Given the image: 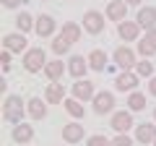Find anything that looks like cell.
Wrapping results in <instances>:
<instances>
[{"instance_id": "5", "label": "cell", "mask_w": 156, "mask_h": 146, "mask_svg": "<svg viewBox=\"0 0 156 146\" xmlns=\"http://www.w3.org/2000/svg\"><path fill=\"white\" fill-rule=\"evenodd\" d=\"M3 50H11L13 55H21V52H26L29 50V42H26V37L23 34H5L3 37Z\"/></svg>"}, {"instance_id": "12", "label": "cell", "mask_w": 156, "mask_h": 146, "mask_svg": "<svg viewBox=\"0 0 156 146\" xmlns=\"http://www.w3.org/2000/svg\"><path fill=\"white\" fill-rule=\"evenodd\" d=\"M26 115L31 120H44L47 118V99H39V97H31L26 102Z\"/></svg>"}, {"instance_id": "2", "label": "cell", "mask_w": 156, "mask_h": 146, "mask_svg": "<svg viewBox=\"0 0 156 146\" xmlns=\"http://www.w3.org/2000/svg\"><path fill=\"white\" fill-rule=\"evenodd\" d=\"M47 65V55L42 47H29L26 52H23V68H26V73H39L44 71Z\"/></svg>"}, {"instance_id": "37", "label": "cell", "mask_w": 156, "mask_h": 146, "mask_svg": "<svg viewBox=\"0 0 156 146\" xmlns=\"http://www.w3.org/2000/svg\"><path fill=\"white\" fill-rule=\"evenodd\" d=\"M154 146H156V141H154Z\"/></svg>"}, {"instance_id": "17", "label": "cell", "mask_w": 156, "mask_h": 146, "mask_svg": "<svg viewBox=\"0 0 156 146\" xmlns=\"http://www.w3.org/2000/svg\"><path fill=\"white\" fill-rule=\"evenodd\" d=\"M135 141H138V144H154L156 141V125L154 123L135 125Z\"/></svg>"}, {"instance_id": "34", "label": "cell", "mask_w": 156, "mask_h": 146, "mask_svg": "<svg viewBox=\"0 0 156 146\" xmlns=\"http://www.w3.org/2000/svg\"><path fill=\"white\" fill-rule=\"evenodd\" d=\"M146 39H151V42H154V45H156V26H154V29H148V31H146Z\"/></svg>"}, {"instance_id": "21", "label": "cell", "mask_w": 156, "mask_h": 146, "mask_svg": "<svg viewBox=\"0 0 156 146\" xmlns=\"http://www.w3.org/2000/svg\"><path fill=\"white\" fill-rule=\"evenodd\" d=\"M89 68H91V71H96V73L107 71V52H104V50H91V55H89Z\"/></svg>"}, {"instance_id": "11", "label": "cell", "mask_w": 156, "mask_h": 146, "mask_svg": "<svg viewBox=\"0 0 156 146\" xmlns=\"http://www.w3.org/2000/svg\"><path fill=\"white\" fill-rule=\"evenodd\" d=\"M117 34L122 42H135L140 34V24L138 21H120L117 24Z\"/></svg>"}, {"instance_id": "23", "label": "cell", "mask_w": 156, "mask_h": 146, "mask_svg": "<svg viewBox=\"0 0 156 146\" xmlns=\"http://www.w3.org/2000/svg\"><path fill=\"white\" fill-rule=\"evenodd\" d=\"M128 110H130V112H143V110H146V97L140 94V91H130Z\"/></svg>"}, {"instance_id": "3", "label": "cell", "mask_w": 156, "mask_h": 146, "mask_svg": "<svg viewBox=\"0 0 156 146\" xmlns=\"http://www.w3.org/2000/svg\"><path fill=\"white\" fill-rule=\"evenodd\" d=\"M104 13H99V11H86L83 13V29L89 34H101L104 31V26H107V21H104Z\"/></svg>"}, {"instance_id": "30", "label": "cell", "mask_w": 156, "mask_h": 146, "mask_svg": "<svg viewBox=\"0 0 156 146\" xmlns=\"http://www.w3.org/2000/svg\"><path fill=\"white\" fill-rule=\"evenodd\" d=\"M112 146H133V138L128 133H117V138H112Z\"/></svg>"}, {"instance_id": "31", "label": "cell", "mask_w": 156, "mask_h": 146, "mask_svg": "<svg viewBox=\"0 0 156 146\" xmlns=\"http://www.w3.org/2000/svg\"><path fill=\"white\" fill-rule=\"evenodd\" d=\"M11 60H13V52L11 50H3V55H0V63H3V71H11Z\"/></svg>"}, {"instance_id": "4", "label": "cell", "mask_w": 156, "mask_h": 146, "mask_svg": "<svg viewBox=\"0 0 156 146\" xmlns=\"http://www.w3.org/2000/svg\"><path fill=\"white\" fill-rule=\"evenodd\" d=\"M91 102H94V112H96V115H109V112H115V94H112V91H99Z\"/></svg>"}, {"instance_id": "10", "label": "cell", "mask_w": 156, "mask_h": 146, "mask_svg": "<svg viewBox=\"0 0 156 146\" xmlns=\"http://www.w3.org/2000/svg\"><path fill=\"white\" fill-rule=\"evenodd\" d=\"M138 84H140V76L135 71H122L115 78V86L120 91H135V86H138Z\"/></svg>"}, {"instance_id": "26", "label": "cell", "mask_w": 156, "mask_h": 146, "mask_svg": "<svg viewBox=\"0 0 156 146\" xmlns=\"http://www.w3.org/2000/svg\"><path fill=\"white\" fill-rule=\"evenodd\" d=\"M135 73H138L140 78H151V76H154V63L148 60V57H146V60H140V63H135V68H133Z\"/></svg>"}, {"instance_id": "7", "label": "cell", "mask_w": 156, "mask_h": 146, "mask_svg": "<svg viewBox=\"0 0 156 146\" xmlns=\"http://www.w3.org/2000/svg\"><path fill=\"white\" fill-rule=\"evenodd\" d=\"M115 63H117V68H122V71H133L138 60H135V52L130 50V47L122 45V47H117V50H115Z\"/></svg>"}, {"instance_id": "25", "label": "cell", "mask_w": 156, "mask_h": 146, "mask_svg": "<svg viewBox=\"0 0 156 146\" xmlns=\"http://www.w3.org/2000/svg\"><path fill=\"white\" fill-rule=\"evenodd\" d=\"M50 47H52V52H55V57H62V55H65L68 50H70V42H68L65 37L60 34L57 39H52V45H50Z\"/></svg>"}, {"instance_id": "1", "label": "cell", "mask_w": 156, "mask_h": 146, "mask_svg": "<svg viewBox=\"0 0 156 146\" xmlns=\"http://www.w3.org/2000/svg\"><path fill=\"white\" fill-rule=\"evenodd\" d=\"M23 115H26V102L18 94L5 97V102H3V118H5L8 123L18 125V123H23Z\"/></svg>"}, {"instance_id": "13", "label": "cell", "mask_w": 156, "mask_h": 146, "mask_svg": "<svg viewBox=\"0 0 156 146\" xmlns=\"http://www.w3.org/2000/svg\"><path fill=\"white\" fill-rule=\"evenodd\" d=\"M44 99H47V104H62L65 102V86L60 81H50L47 91H44Z\"/></svg>"}, {"instance_id": "20", "label": "cell", "mask_w": 156, "mask_h": 146, "mask_svg": "<svg viewBox=\"0 0 156 146\" xmlns=\"http://www.w3.org/2000/svg\"><path fill=\"white\" fill-rule=\"evenodd\" d=\"M68 71V65L65 63H60V57H55V60H47V65H44V76L50 81H60V76Z\"/></svg>"}, {"instance_id": "14", "label": "cell", "mask_w": 156, "mask_h": 146, "mask_svg": "<svg viewBox=\"0 0 156 146\" xmlns=\"http://www.w3.org/2000/svg\"><path fill=\"white\" fill-rule=\"evenodd\" d=\"M86 71H89V57H81V55H73L70 60H68V73H70L73 78H83Z\"/></svg>"}, {"instance_id": "22", "label": "cell", "mask_w": 156, "mask_h": 146, "mask_svg": "<svg viewBox=\"0 0 156 146\" xmlns=\"http://www.w3.org/2000/svg\"><path fill=\"white\" fill-rule=\"evenodd\" d=\"M62 37H65L68 42H70V45H76V42H81V26H78L76 21H65L62 24Z\"/></svg>"}, {"instance_id": "9", "label": "cell", "mask_w": 156, "mask_h": 146, "mask_svg": "<svg viewBox=\"0 0 156 146\" xmlns=\"http://www.w3.org/2000/svg\"><path fill=\"white\" fill-rule=\"evenodd\" d=\"M73 97L76 99H81V102H89V99H94L96 97V91H94V84H91L89 78H78L76 84H73Z\"/></svg>"}, {"instance_id": "33", "label": "cell", "mask_w": 156, "mask_h": 146, "mask_svg": "<svg viewBox=\"0 0 156 146\" xmlns=\"http://www.w3.org/2000/svg\"><path fill=\"white\" fill-rule=\"evenodd\" d=\"M148 94L156 97V76H151V81H148Z\"/></svg>"}, {"instance_id": "28", "label": "cell", "mask_w": 156, "mask_h": 146, "mask_svg": "<svg viewBox=\"0 0 156 146\" xmlns=\"http://www.w3.org/2000/svg\"><path fill=\"white\" fill-rule=\"evenodd\" d=\"M138 52H140V57H151V55L156 52V45H154L151 39H146V37H143V39L138 42Z\"/></svg>"}, {"instance_id": "36", "label": "cell", "mask_w": 156, "mask_h": 146, "mask_svg": "<svg viewBox=\"0 0 156 146\" xmlns=\"http://www.w3.org/2000/svg\"><path fill=\"white\" fill-rule=\"evenodd\" d=\"M154 120H156V110H154Z\"/></svg>"}, {"instance_id": "24", "label": "cell", "mask_w": 156, "mask_h": 146, "mask_svg": "<svg viewBox=\"0 0 156 146\" xmlns=\"http://www.w3.org/2000/svg\"><path fill=\"white\" fill-rule=\"evenodd\" d=\"M62 104H65V110H68V115H70V118H76V120L83 118L86 110H83V104H81V99H76V97H73V99H65Z\"/></svg>"}, {"instance_id": "32", "label": "cell", "mask_w": 156, "mask_h": 146, "mask_svg": "<svg viewBox=\"0 0 156 146\" xmlns=\"http://www.w3.org/2000/svg\"><path fill=\"white\" fill-rule=\"evenodd\" d=\"M23 0H3V8H18Z\"/></svg>"}, {"instance_id": "15", "label": "cell", "mask_w": 156, "mask_h": 146, "mask_svg": "<svg viewBox=\"0 0 156 146\" xmlns=\"http://www.w3.org/2000/svg\"><path fill=\"white\" fill-rule=\"evenodd\" d=\"M13 141L16 144H21V146H26V144H31V138H34V125H29V123H18V125H13Z\"/></svg>"}, {"instance_id": "18", "label": "cell", "mask_w": 156, "mask_h": 146, "mask_svg": "<svg viewBox=\"0 0 156 146\" xmlns=\"http://www.w3.org/2000/svg\"><path fill=\"white\" fill-rule=\"evenodd\" d=\"M83 125H78V123H68L62 125V141L65 144H78V141H83Z\"/></svg>"}, {"instance_id": "27", "label": "cell", "mask_w": 156, "mask_h": 146, "mask_svg": "<svg viewBox=\"0 0 156 146\" xmlns=\"http://www.w3.org/2000/svg\"><path fill=\"white\" fill-rule=\"evenodd\" d=\"M34 24H37V21H34L29 13H18V16H16V26H18V31H21V34L23 31H31Z\"/></svg>"}, {"instance_id": "8", "label": "cell", "mask_w": 156, "mask_h": 146, "mask_svg": "<svg viewBox=\"0 0 156 146\" xmlns=\"http://www.w3.org/2000/svg\"><path fill=\"white\" fill-rule=\"evenodd\" d=\"M104 16L109 18V21H115V24L125 21V16H128V3H125V0H109Z\"/></svg>"}, {"instance_id": "6", "label": "cell", "mask_w": 156, "mask_h": 146, "mask_svg": "<svg viewBox=\"0 0 156 146\" xmlns=\"http://www.w3.org/2000/svg\"><path fill=\"white\" fill-rule=\"evenodd\" d=\"M109 125L117 130V133H128V130L133 128V112H130V110H120V112H112Z\"/></svg>"}, {"instance_id": "19", "label": "cell", "mask_w": 156, "mask_h": 146, "mask_svg": "<svg viewBox=\"0 0 156 146\" xmlns=\"http://www.w3.org/2000/svg\"><path fill=\"white\" fill-rule=\"evenodd\" d=\"M34 31H37V37H52V31H55V18L42 13L37 18V24H34Z\"/></svg>"}, {"instance_id": "16", "label": "cell", "mask_w": 156, "mask_h": 146, "mask_svg": "<svg viewBox=\"0 0 156 146\" xmlns=\"http://www.w3.org/2000/svg\"><path fill=\"white\" fill-rule=\"evenodd\" d=\"M135 21L140 24V29H154L156 26V8L154 5H143V8H138V16H135Z\"/></svg>"}, {"instance_id": "35", "label": "cell", "mask_w": 156, "mask_h": 146, "mask_svg": "<svg viewBox=\"0 0 156 146\" xmlns=\"http://www.w3.org/2000/svg\"><path fill=\"white\" fill-rule=\"evenodd\" d=\"M128 5H140V0H125Z\"/></svg>"}, {"instance_id": "29", "label": "cell", "mask_w": 156, "mask_h": 146, "mask_svg": "<svg viewBox=\"0 0 156 146\" xmlns=\"http://www.w3.org/2000/svg\"><path fill=\"white\" fill-rule=\"evenodd\" d=\"M86 146H112L109 138H104V136H89V141H86Z\"/></svg>"}]
</instances>
